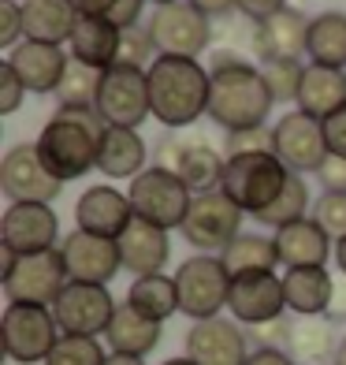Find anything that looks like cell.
Masks as SVG:
<instances>
[{"label": "cell", "mask_w": 346, "mask_h": 365, "mask_svg": "<svg viewBox=\"0 0 346 365\" xmlns=\"http://www.w3.org/2000/svg\"><path fill=\"white\" fill-rule=\"evenodd\" d=\"M187 149H190V142H187V138H179V135H164V138L157 142V168L175 172Z\"/></svg>", "instance_id": "46"}, {"label": "cell", "mask_w": 346, "mask_h": 365, "mask_svg": "<svg viewBox=\"0 0 346 365\" xmlns=\"http://www.w3.org/2000/svg\"><path fill=\"white\" fill-rule=\"evenodd\" d=\"M305 212H309V187H305V179H302V175H294V172H290L283 194H279L265 212H257L253 220H257V224H268V227L279 231V227H287V224L305 220Z\"/></svg>", "instance_id": "35"}, {"label": "cell", "mask_w": 346, "mask_h": 365, "mask_svg": "<svg viewBox=\"0 0 346 365\" xmlns=\"http://www.w3.org/2000/svg\"><path fill=\"white\" fill-rule=\"evenodd\" d=\"M212 75L187 56H157L150 63V105L153 120L168 130L190 127L209 112Z\"/></svg>", "instance_id": "3"}, {"label": "cell", "mask_w": 346, "mask_h": 365, "mask_svg": "<svg viewBox=\"0 0 346 365\" xmlns=\"http://www.w3.org/2000/svg\"><path fill=\"white\" fill-rule=\"evenodd\" d=\"M335 279L327 269H287L283 276V294L287 309L298 317H327V309L335 302Z\"/></svg>", "instance_id": "26"}, {"label": "cell", "mask_w": 346, "mask_h": 365, "mask_svg": "<svg viewBox=\"0 0 346 365\" xmlns=\"http://www.w3.org/2000/svg\"><path fill=\"white\" fill-rule=\"evenodd\" d=\"M0 336H4V354L19 365H34L53 354L56 339L63 336L53 309L48 306H15L8 302L4 321H0Z\"/></svg>", "instance_id": "9"}, {"label": "cell", "mask_w": 346, "mask_h": 365, "mask_svg": "<svg viewBox=\"0 0 346 365\" xmlns=\"http://www.w3.org/2000/svg\"><path fill=\"white\" fill-rule=\"evenodd\" d=\"M272 239L279 250V264H287V269H327V254H335V239L313 217L279 227Z\"/></svg>", "instance_id": "22"}, {"label": "cell", "mask_w": 346, "mask_h": 365, "mask_svg": "<svg viewBox=\"0 0 346 365\" xmlns=\"http://www.w3.org/2000/svg\"><path fill=\"white\" fill-rule=\"evenodd\" d=\"M142 8H145V0H115V8H112L108 19L120 26V30H130V26H138Z\"/></svg>", "instance_id": "49"}, {"label": "cell", "mask_w": 346, "mask_h": 365, "mask_svg": "<svg viewBox=\"0 0 346 365\" xmlns=\"http://www.w3.org/2000/svg\"><path fill=\"white\" fill-rule=\"evenodd\" d=\"M305 53L320 68L346 71V11H324L309 23V45Z\"/></svg>", "instance_id": "30"}, {"label": "cell", "mask_w": 346, "mask_h": 365, "mask_svg": "<svg viewBox=\"0 0 346 365\" xmlns=\"http://www.w3.org/2000/svg\"><path fill=\"white\" fill-rule=\"evenodd\" d=\"M115 298L101 284H68L63 294L53 302V317L63 336H105L115 313Z\"/></svg>", "instance_id": "12"}, {"label": "cell", "mask_w": 346, "mask_h": 365, "mask_svg": "<svg viewBox=\"0 0 346 365\" xmlns=\"http://www.w3.org/2000/svg\"><path fill=\"white\" fill-rule=\"evenodd\" d=\"M60 254H63V264H68L71 284H101L105 287L123 269L120 242L90 235V231H78V227L60 242Z\"/></svg>", "instance_id": "17"}, {"label": "cell", "mask_w": 346, "mask_h": 365, "mask_svg": "<svg viewBox=\"0 0 346 365\" xmlns=\"http://www.w3.org/2000/svg\"><path fill=\"white\" fill-rule=\"evenodd\" d=\"M101 78H105V71L86 68V63L71 60V63H68V75H63L60 90H56V101H60V108L97 105V97H101Z\"/></svg>", "instance_id": "36"}, {"label": "cell", "mask_w": 346, "mask_h": 365, "mask_svg": "<svg viewBox=\"0 0 346 365\" xmlns=\"http://www.w3.org/2000/svg\"><path fill=\"white\" fill-rule=\"evenodd\" d=\"M150 34H153V45L160 56H187V60H197L212 48V19L201 15L190 0H179V4H168V8H157L150 15Z\"/></svg>", "instance_id": "10"}, {"label": "cell", "mask_w": 346, "mask_h": 365, "mask_svg": "<svg viewBox=\"0 0 346 365\" xmlns=\"http://www.w3.org/2000/svg\"><path fill=\"white\" fill-rule=\"evenodd\" d=\"M23 97H26V86H23V78L15 75V68L4 60L0 63V112L11 115L15 108L23 105Z\"/></svg>", "instance_id": "43"}, {"label": "cell", "mask_w": 346, "mask_h": 365, "mask_svg": "<svg viewBox=\"0 0 346 365\" xmlns=\"http://www.w3.org/2000/svg\"><path fill=\"white\" fill-rule=\"evenodd\" d=\"M0 190L8 194V202H41L53 205V197H60L63 182L48 175V168L38 157V145H11L4 160H0Z\"/></svg>", "instance_id": "14"}, {"label": "cell", "mask_w": 346, "mask_h": 365, "mask_svg": "<svg viewBox=\"0 0 346 365\" xmlns=\"http://www.w3.org/2000/svg\"><path fill=\"white\" fill-rule=\"evenodd\" d=\"M105 130L108 123L97 112V105L56 108V115L45 123L34 145H38V157L48 168V175L60 182H71V179H82L90 168H97Z\"/></svg>", "instance_id": "2"}, {"label": "cell", "mask_w": 346, "mask_h": 365, "mask_svg": "<svg viewBox=\"0 0 346 365\" xmlns=\"http://www.w3.org/2000/svg\"><path fill=\"white\" fill-rule=\"evenodd\" d=\"M250 339L238 328V321L212 317L197 321L187 331V358L194 365H246L250 361Z\"/></svg>", "instance_id": "18"}, {"label": "cell", "mask_w": 346, "mask_h": 365, "mask_svg": "<svg viewBox=\"0 0 346 365\" xmlns=\"http://www.w3.org/2000/svg\"><path fill=\"white\" fill-rule=\"evenodd\" d=\"M290 331H294V324H290L287 317H279V321H272V324L253 328L250 336H253V343H257V351H290Z\"/></svg>", "instance_id": "42"}, {"label": "cell", "mask_w": 346, "mask_h": 365, "mask_svg": "<svg viewBox=\"0 0 346 365\" xmlns=\"http://www.w3.org/2000/svg\"><path fill=\"white\" fill-rule=\"evenodd\" d=\"M335 365H346V336H342V343H339V351H335Z\"/></svg>", "instance_id": "55"}, {"label": "cell", "mask_w": 346, "mask_h": 365, "mask_svg": "<svg viewBox=\"0 0 346 365\" xmlns=\"http://www.w3.org/2000/svg\"><path fill=\"white\" fill-rule=\"evenodd\" d=\"M97 112L105 115L108 127H127L138 130L153 115L150 105V71L115 63L101 78V97H97Z\"/></svg>", "instance_id": "11"}, {"label": "cell", "mask_w": 346, "mask_h": 365, "mask_svg": "<svg viewBox=\"0 0 346 365\" xmlns=\"http://www.w3.org/2000/svg\"><path fill=\"white\" fill-rule=\"evenodd\" d=\"M227 309H231V317L246 328H261V324L279 321L287 309L283 276H276V272L235 276L231 279V294H227Z\"/></svg>", "instance_id": "15"}, {"label": "cell", "mask_w": 346, "mask_h": 365, "mask_svg": "<svg viewBox=\"0 0 346 365\" xmlns=\"http://www.w3.org/2000/svg\"><path fill=\"white\" fill-rule=\"evenodd\" d=\"M190 4L209 19H227L231 11H238V0H190Z\"/></svg>", "instance_id": "50"}, {"label": "cell", "mask_w": 346, "mask_h": 365, "mask_svg": "<svg viewBox=\"0 0 346 365\" xmlns=\"http://www.w3.org/2000/svg\"><path fill=\"white\" fill-rule=\"evenodd\" d=\"M335 264H339V272L346 276V239L335 242Z\"/></svg>", "instance_id": "54"}, {"label": "cell", "mask_w": 346, "mask_h": 365, "mask_svg": "<svg viewBox=\"0 0 346 365\" xmlns=\"http://www.w3.org/2000/svg\"><path fill=\"white\" fill-rule=\"evenodd\" d=\"M287 8V0H238V15L246 23H265Z\"/></svg>", "instance_id": "47"}, {"label": "cell", "mask_w": 346, "mask_h": 365, "mask_svg": "<svg viewBox=\"0 0 346 365\" xmlns=\"http://www.w3.org/2000/svg\"><path fill=\"white\" fill-rule=\"evenodd\" d=\"M242 217L246 212L231 202L224 190H209V194H194L190 212L183 220V239L201 254H224L231 242L242 235Z\"/></svg>", "instance_id": "8"}, {"label": "cell", "mask_w": 346, "mask_h": 365, "mask_svg": "<svg viewBox=\"0 0 346 365\" xmlns=\"http://www.w3.org/2000/svg\"><path fill=\"white\" fill-rule=\"evenodd\" d=\"M157 56H160V53H157V45H153L150 26H130V30H123L120 60H115V63H127V68H142V71H150L145 63H153Z\"/></svg>", "instance_id": "39"}, {"label": "cell", "mask_w": 346, "mask_h": 365, "mask_svg": "<svg viewBox=\"0 0 346 365\" xmlns=\"http://www.w3.org/2000/svg\"><path fill=\"white\" fill-rule=\"evenodd\" d=\"M120 41H123V30L112 19H105V15H82L68 45H71V60L97 68V71H108L120 60Z\"/></svg>", "instance_id": "24"}, {"label": "cell", "mask_w": 346, "mask_h": 365, "mask_svg": "<svg viewBox=\"0 0 346 365\" xmlns=\"http://www.w3.org/2000/svg\"><path fill=\"white\" fill-rule=\"evenodd\" d=\"M294 105H298V112L313 115V120H327L332 112H339L346 105V71L309 63Z\"/></svg>", "instance_id": "27"}, {"label": "cell", "mask_w": 346, "mask_h": 365, "mask_svg": "<svg viewBox=\"0 0 346 365\" xmlns=\"http://www.w3.org/2000/svg\"><path fill=\"white\" fill-rule=\"evenodd\" d=\"M287 179H290V168L276 153H242V157H227L220 190L242 212L257 217L283 194Z\"/></svg>", "instance_id": "4"}, {"label": "cell", "mask_w": 346, "mask_h": 365, "mask_svg": "<svg viewBox=\"0 0 346 365\" xmlns=\"http://www.w3.org/2000/svg\"><path fill=\"white\" fill-rule=\"evenodd\" d=\"M320 182H324V190H332V194H346V160L327 157V164L320 168Z\"/></svg>", "instance_id": "48"}, {"label": "cell", "mask_w": 346, "mask_h": 365, "mask_svg": "<svg viewBox=\"0 0 346 365\" xmlns=\"http://www.w3.org/2000/svg\"><path fill=\"white\" fill-rule=\"evenodd\" d=\"M224 168H227V157L220 149H212L209 142H190V149L179 160L175 175L190 187V194H209V190H220L224 182Z\"/></svg>", "instance_id": "33"}, {"label": "cell", "mask_w": 346, "mask_h": 365, "mask_svg": "<svg viewBox=\"0 0 346 365\" xmlns=\"http://www.w3.org/2000/svg\"><path fill=\"white\" fill-rule=\"evenodd\" d=\"M339 351V343L332 336V321H320V317H305L294 324L290 331V358H302V361H313L320 365L324 358H332Z\"/></svg>", "instance_id": "34"}, {"label": "cell", "mask_w": 346, "mask_h": 365, "mask_svg": "<svg viewBox=\"0 0 346 365\" xmlns=\"http://www.w3.org/2000/svg\"><path fill=\"white\" fill-rule=\"evenodd\" d=\"M108 354L105 346L90 336H60L53 354L45 358V365H105Z\"/></svg>", "instance_id": "38"}, {"label": "cell", "mask_w": 346, "mask_h": 365, "mask_svg": "<svg viewBox=\"0 0 346 365\" xmlns=\"http://www.w3.org/2000/svg\"><path fill=\"white\" fill-rule=\"evenodd\" d=\"M8 63L15 68V75L23 78L26 93H56L63 75H68V53L60 45H45V41H19L11 48Z\"/></svg>", "instance_id": "20"}, {"label": "cell", "mask_w": 346, "mask_h": 365, "mask_svg": "<svg viewBox=\"0 0 346 365\" xmlns=\"http://www.w3.org/2000/svg\"><path fill=\"white\" fill-rule=\"evenodd\" d=\"M135 220V205H130V197L120 194L115 187L108 182H97V187H86L75 205V224L78 231H90V235H101V239H115L130 227Z\"/></svg>", "instance_id": "19"}, {"label": "cell", "mask_w": 346, "mask_h": 365, "mask_svg": "<svg viewBox=\"0 0 346 365\" xmlns=\"http://www.w3.org/2000/svg\"><path fill=\"white\" fill-rule=\"evenodd\" d=\"M127 306L138 309L142 317L164 324L172 313H179L175 276H164V272H157V276H138L135 284H130V291H127Z\"/></svg>", "instance_id": "32"}, {"label": "cell", "mask_w": 346, "mask_h": 365, "mask_svg": "<svg viewBox=\"0 0 346 365\" xmlns=\"http://www.w3.org/2000/svg\"><path fill=\"white\" fill-rule=\"evenodd\" d=\"M71 284L68 264H63L60 246L45 254H30V257H15L4 250V294L15 306H48L63 294V287Z\"/></svg>", "instance_id": "5"}, {"label": "cell", "mask_w": 346, "mask_h": 365, "mask_svg": "<svg viewBox=\"0 0 346 365\" xmlns=\"http://www.w3.org/2000/svg\"><path fill=\"white\" fill-rule=\"evenodd\" d=\"M130 205H135V217L138 220H150L164 231H172V227H183L187 220V212H190V202H194V194L183 179H179L175 172L168 168H145L138 179H130Z\"/></svg>", "instance_id": "7"}, {"label": "cell", "mask_w": 346, "mask_h": 365, "mask_svg": "<svg viewBox=\"0 0 346 365\" xmlns=\"http://www.w3.org/2000/svg\"><path fill=\"white\" fill-rule=\"evenodd\" d=\"M212 86H209V120L224 127L227 135L235 130H253L268 123V112L276 97L268 90L265 75L253 63H246L231 48H212Z\"/></svg>", "instance_id": "1"}, {"label": "cell", "mask_w": 346, "mask_h": 365, "mask_svg": "<svg viewBox=\"0 0 346 365\" xmlns=\"http://www.w3.org/2000/svg\"><path fill=\"white\" fill-rule=\"evenodd\" d=\"M276 157L287 164L294 175L317 172L327 164V142H324V127L320 120H313L305 112H287L276 127Z\"/></svg>", "instance_id": "16"}, {"label": "cell", "mask_w": 346, "mask_h": 365, "mask_svg": "<svg viewBox=\"0 0 346 365\" xmlns=\"http://www.w3.org/2000/svg\"><path fill=\"white\" fill-rule=\"evenodd\" d=\"M56 239H60V220H56L53 205L15 202L8 205L4 220H0V246L11 250L15 257L56 250Z\"/></svg>", "instance_id": "13"}, {"label": "cell", "mask_w": 346, "mask_h": 365, "mask_svg": "<svg viewBox=\"0 0 346 365\" xmlns=\"http://www.w3.org/2000/svg\"><path fill=\"white\" fill-rule=\"evenodd\" d=\"M175 287H179V313H187L194 324L212 321L220 317V309H227L231 272L224 269L216 254H194L179 264Z\"/></svg>", "instance_id": "6"}, {"label": "cell", "mask_w": 346, "mask_h": 365, "mask_svg": "<svg viewBox=\"0 0 346 365\" xmlns=\"http://www.w3.org/2000/svg\"><path fill=\"white\" fill-rule=\"evenodd\" d=\"M242 153H276V130L253 127V130H235V135H227L224 157H242Z\"/></svg>", "instance_id": "41"}, {"label": "cell", "mask_w": 346, "mask_h": 365, "mask_svg": "<svg viewBox=\"0 0 346 365\" xmlns=\"http://www.w3.org/2000/svg\"><path fill=\"white\" fill-rule=\"evenodd\" d=\"M75 8H78V15H112V8H115V0H75Z\"/></svg>", "instance_id": "52"}, {"label": "cell", "mask_w": 346, "mask_h": 365, "mask_svg": "<svg viewBox=\"0 0 346 365\" xmlns=\"http://www.w3.org/2000/svg\"><path fill=\"white\" fill-rule=\"evenodd\" d=\"M78 19L82 15L75 8V0H23V34H26V41L63 45V41H71Z\"/></svg>", "instance_id": "25"}, {"label": "cell", "mask_w": 346, "mask_h": 365, "mask_svg": "<svg viewBox=\"0 0 346 365\" xmlns=\"http://www.w3.org/2000/svg\"><path fill=\"white\" fill-rule=\"evenodd\" d=\"M261 75H265L276 105H290V101H298L305 63L302 60H261Z\"/></svg>", "instance_id": "37"}, {"label": "cell", "mask_w": 346, "mask_h": 365, "mask_svg": "<svg viewBox=\"0 0 346 365\" xmlns=\"http://www.w3.org/2000/svg\"><path fill=\"white\" fill-rule=\"evenodd\" d=\"M120 257H123V269L135 272V279L164 272V264H168V257H172L168 231L135 217L130 227L120 235Z\"/></svg>", "instance_id": "23"}, {"label": "cell", "mask_w": 346, "mask_h": 365, "mask_svg": "<svg viewBox=\"0 0 346 365\" xmlns=\"http://www.w3.org/2000/svg\"><path fill=\"white\" fill-rule=\"evenodd\" d=\"M157 8H168V4H179V0H153Z\"/></svg>", "instance_id": "57"}, {"label": "cell", "mask_w": 346, "mask_h": 365, "mask_svg": "<svg viewBox=\"0 0 346 365\" xmlns=\"http://www.w3.org/2000/svg\"><path fill=\"white\" fill-rule=\"evenodd\" d=\"M105 365H145L142 358H130V354H108Z\"/></svg>", "instance_id": "53"}, {"label": "cell", "mask_w": 346, "mask_h": 365, "mask_svg": "<svg viewBox=\"0 0 346 365\" xmlns=\"http://www.w3.org/2000/svg\"><path fill=\"white\" fill-rule=\"evenodd\" d=\"M309 15L298 8H283L265 23H253V53L261 60H302L309 45Z\"/></svg>", "instance_id": "21"}, {"label": "cell", "mask_w": 346, "mask_h": 365, "mask_svg": "<svg viewBox=\"0 0 346 365\" xmlns=\"http://www.w3.org/2000/svg\"><path fill=\"white\" fill-rule=\"evenodd\" d=\"M320 127H324V142H327V157L346 160V105L332 112L327 120H320Z\"/></svg>", "instance_id": "45"}, {"label": "cell", "mask_w": 346, "mask_h": 365, "mask_svg": "<svg viewBox=\"0 0 346 365\" xmlns=\"http://www.w3.org/2000/svg\"><path fill=\"white\" fill-rule=\"evenodd\" d=\"M105 339L112 346V354H130V358H145L150 351H157L160 343V324L142 317L138 309H130L127 302L115 306L112 313V324L105 331Z\"/></svg>", "instance_id": "29"}, {"label": "cell", "mask_w": 346, "mask_h": 365, "mask_svg": "<svg viewBox=\"0 0 346 365\" xmlns=\"http://www.w3.org/2000/svg\"><path fill=\"white\" fill-rule=\"evenodd\" d=\"M23 34V4H15V0H0V45L15 48L19 45Z\"/></svg>", "instance_id": "44"}, {"label": "cell", "mask_w": 346, "mask_h": 365, "mask_svg": "<svg viewBox=\"0 0 346 365\" xmlns=\"http://www.w3.org/2000/svg\"><path fill=\"white\" fill-rule=\"evenodd\" d=\"M160 365H194L190 358H168V361H160Z\"/></svg>", "instance_id": "56"}, {"label": "cell", "mask_w": 346, "mask_h": 365, "mask_svg": "<svg viewBox=\"0 0 346 365\" xmlns=\"http://www.w3.org/2000/svg\"><path fill=\"white\" fill-rule=\"evenodd\" d=\"M246 365H294V358L287 351H253Z\"/></svg>", "instance_id": "51"}, {"label": "cell", "mask_w": 346, "mask_h": 365, "mask_svg": "<svg viewBox=\"0 0 346 365\" xmlns=\"http://www.w3.org/2000/svg\"><path fill=\"white\" fill-rule=\"evenodd\" d=\"M145 149L138 130H127V127H108L105 138H101V157H97V168H101L108 179H138L145 172Z\"/></svg>", "instance_id": "28"}, {"label": "cell", "mask_w": 346, "mask_h": 365, "mask_svg": "<svg viewBox=\"0 0 346 365\" xmlns=\"http://www.w3.org/2000/svg\"><path fill=\"white\" fill-rule=\"evenodd\" d=\"M313 220H317L335 242L346 239V194L324 190L317 202H313Z\"/></svg>", "instance_id": "40"}, {"label": "cell", "mask_w": 346, "mask_h": 365, "mask_svg": "<svg viewBox=\"0 0 346 365\" xmlns=\"http://www.w3.org/2000/svg\"><path fill=\"white\" fill-rule=\"evenodd\" d=\"M220 261H224V269L231 272V279L250 276V272H276L279 250H276V239L257 235V231H242V235L220 254Z\"/></svg>", "instance_id": "31"}]
</instances>
